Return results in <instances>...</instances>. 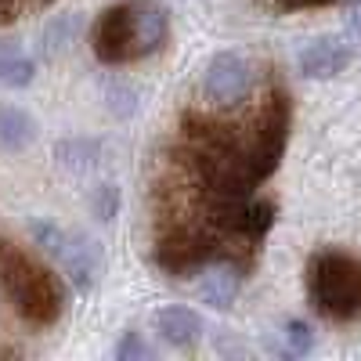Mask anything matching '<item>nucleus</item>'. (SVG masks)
Masks as SVG:
<instances>
[{
  "mask_svg": "<svg viewBox=\"0 0 361 361\" xmlns=\"http://www.w3.org/2000/svg\"><path fill=\"white\" fill-rule=\"evenodd\" d=\"M214 246L188 228H170L156 238V267L170 279H192L195 271L214 264Z\"/></svg>",
  "mask_w": 361,
  "mask_h": 361,
  "instance_id": "obj_5",
  "label": "nucleus"
},
{
  "mask_svg": "<svg viewBox=\"0 0 361 361\" xmlns=\"http://www.w3.org/2000/svg\"><path fill=\"white\" fill-rule=\"evenodd\" d=\"M90 51L102 66H130L141 58L137 37V0H119L105 8L90 29Z\"/></svg>",
  "mask_w": 361,
  "mask_h": 361,
  "instance_id": "obj_4",
  "label": "nucleus"
},
{
  "mask_svg": "<svg viewBox=\"0 0 361 361\" xmlns=\"http://www.w3.org/2000/svg\"><path fill=\"white\" fill-rule=\"evenodd\" d=\"M0 18H8V15H4V4H0Z\"/></svg>",
  "mask_w": 361,
  "mask_h": 361,
  "instance_id": "obj_20",
  "label": "nucleus"
},
{
  "mask_svg": "<svg viewBox=\"0 0 361 361\" xmlns=\"http://www.w3.org/2000/svg\"><path fill=\"white\" fill-rule=\"evenodd\" d=\"M145 357H156V347L141 333H123V340L116 343V361H145Z\"/></svg>",
  "mask_w": 361,
  "mask_h": 361,
  "instance_id": "obj_17",
  "label": "nucleus"
},
{
  "mask_svg": "<svg viewBox=\"0 0 361 361\" xmlns=\"http://www.w3.org/2000/svg\"><path fill=\"white\" fill-rule=\"evenodd\" d=\"M54 260L66 267V275L76 289H94V282L102 275V246L90 235H73L69 231Z\"/></svg>",
  "mask_w": 361,
  "mask_h": 361,
  "instance_id": "obj_7",
  "label": "nucleus"
},
{
  "mask_svg": "<svg viewBox=\"0 0 361 361\" xmlns=\"http://www.w3.org/2000/svg\"><path fill=\"white\" fill-rule=\"evenodd\" d=\"M289 127H293V102L286 94V87H271L267 98L253 119L250 134L243 137V152H246V173L250 185H264V180L279 170L286 145H289Z\"/></svg>",
  "mask_w": 361,
  "mask_h": 361,
  "instance_id": "obj_3",
  "label": "nucleus"
},
{
  "mask_svg": "<svg viewBox=\"0 0 361 361\" xmlns=\"http://www.w3.org/2000/svg\"><path fill=\"white\" fill-rule=\"evenodd\" d=\"M296 62H300V73L311 80H333L350 66V47L333 40V37H318L300 51Z\"/></svg>",
  "mask_w": 361,
  "mask_h": 361,
  "instance_id": "obj_8",
  "label": "nucleus"
},
{
  "mask_svg": "<svg viewBox=\"0 0 361 361\" xmlns=\"http://www.w3.org/2000/svg\"><path fill=\"white\" fill-rule=\"evenodd\" d=\"M0 289L15 304V311L37 329H51L66 314V286L44 264L22 253L11 243H0Z\"/></svg>",
  "mask_w": 361,
  "mask_h": 361,
  "instance_id": "obj_1",
  "label": "nucleus"
},
{
  "mask_svg": "<svg viewBox=\"0 0 361 361\" xmlns=\"http://www.w3.org/2000/svg\"><path fill=\"white\" fill-rule=\"evenodd\" d=\"M152 329L159 333L163 343L185 350V347L199 343V336H202V318H199L192 307H185V304H170V307H159V311L152 314Z\"/></svg>",
  "mask_w": 361,
  "mask_h": 361,
  "instance_id": "obj_10",
  "label": "nucleus"
},
{
  "mask_svg": "<svg viewBox=\"0 0 361 361\" xmlns=\"http://www.w3.org/2000/svg\"><path fill=\"white\" fill-rule=\"evenodd\" d=\"M238 289H243V267L238 264H209L206 275L199 282V296L202 304H209L214 311H224L235 304Z\"/></svg>",
  "mask_w": 361,
  "mask_h": 361,
  "instance_id": "obj_11",
  "label": "nucleus"
},
{
  "mask_svg": "<svg viewBox=\"0 0 361 361\" xmlns=\"http://www.w3.org/2000/svg\"><path fill=\"white\" fill-rule=\"evenodd\" d=\"M37 137H40V123L33 119V112L18 105H0V145L8 152H25V148H33Z\"/></svg>",
  "mask_w": 361,
  "mask_h": 361,
  "instance_id": "obj_12",
  "label": "nucleus"
},
{
  "mask_svg": "<svg viewBox=\"0 0 361 361\" xmlns=\"http://www.w3.org/2000/svg\"><path fill=\"white\" fill-rule=\"evenodd\" d=\"M37 80V62L29 58L22 47L0 44V87L8 90H22Z\"/></svg>",
  "mask_w": 361,
  "mask_h": 361,
  "instance_id": "obj_13",
  "label": "nucleus"
},
{
  "mask_svg": "<svg viewBox=\"0 0 361 361\" xmlns=\"http://www.w3.org/2000/svg\"><path fill=\"white\" fill-rule=\"evenodd\" d=\"M94 156H98V145L90 137H69V141L58 145V159H62L66 166H73V170H87L90 163H94Z\"/></svg>",
  "mask_w": 361,
  "mask_h": 361,
  "instance_id": "obj_14",
  "label": "nucleus"
},
{
  "mask_svg": "<svg viewBox=\"0 0 361 361\" xmlns=\"http://www.w3.org/2000/svg\"><path fill=\"white\" fill-rule=\"evenodd\" d=\"M119 202H123V195H119L116 185H98L94 195H90V214L109 224V221L119 217Z\"/></svg>",
  "mask_w": 361,
  "mask_h": 361,
  "instance_id": "obj_15",
  "label": "nucleus"
},
{
  "mask_svg": "<svg viewBox=\"0 0 361 361\" xmlns=\"http://www.w3.org/2000/svg\"><path fill=\"white\" fill-rule=\"evenodd\" d=\"M307 296L322 318H361V257L343 250H318L307 260Z\"/></svg>",
  "mask_w": 361,
  "mask_h": 361,
  "instance_id": "obj_2",
  "label": "nucleus"
},
{
  "mask_svg": "<svg viewBox=\"0 0 361 361\" xmlns=\"http://www.w3.org/2000/svg\"><path fill=\"white\" fill-rule=\"evenodd\" d=\"M29 235H33V243L44 250V253H51V257H58V250H62V243H66V228H58V224H51V221H33L29 224Z\"/></svg>",
  "mask_w": 361,
  "mask_h": 361,
  "instance_id": "obj_16",
  "label": "nucleus"
},
{
  "mask_svg": "<svg viewBox=\"0 0 361 361\" xmlns=\"http://www.w3.org/2000/svg\"><path fill=\"white\" fill-rule=\"evenodd\" d=\"M250 83H253V73L246 58L235 51H217L202 73V94L214 105H238L250 94Z\"/></svg>",
  "mask_w": 361,
  "mask_h": 361,
  "instance_id": "obj_6",
  "label": "nucleus"
},
{
  "mask_svg": "<svg viewBox=\"0 0 361 361\" xmlns=\"http://www.w3.org/2000/svg\"><path fill=\"white\" fill-rule=\"evenodd\" d=\"M336 0H279L282 11H311V8H329Z\"/></svg>",
  "mask_w": 361,
  "mask_h": 361,
  "instance_id": "obj_19",
  "label": "nucleus"
},
{
  "mask_svg": "<svg viewBox=\"0 0 361 361\" xmlns=\"http://www.w3.org/2000/svg\"><path fill=\"white\" fill-rule=\"evenodd\" d=\"M275 217H279V206L271 199H250L246 195L243 202H238V209H235L228 235L243 238L246 246H260L267 238V231L275 228Z\"/></svg>",
  "mask_w": 361,
  "mask_h": 361,
  "instance_id": "obj_9",
  "label": "nucleus"
},
{
  "mask_svg": "<svg viewBox=\"0 0 361 361\" xmlns=\"http://www.w3.org/2000/svg\"><path fill=\"white\" fill-rule=\"evenodd\" d=\"M286 343H289V350H293V354H307V350L314 347L311 325H307V322H300V318L286 322Z\"/></svg>",
  "mask_w": 361,
  "mask_h": 361,
  "instance_id": "obj_18",
  "label": "nucleus"
}]
</instances>
